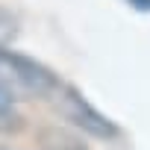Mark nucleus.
I'll return each instance as SVG.
<instances>
[{
	"instance_id": "obj_1",
	"label": "nucleus",
	"mask_w": 150,
	"mask_h": 150,
	"mask_svg": "<svg viewBox=\"0 0 150 150\" xmlns=\"http://www.w3.org/2000/svg\"><path fill=\"white\" fill-rule=\"evenodd\" d=\"M0 91L12 103H18V100L47 97V94L59 91V80L44 65L0 47Z\"/></svg>"
},
{
	"instance_id": "obj_2",
	"label": "nucleus",
	"mask_w": 150,
	"mask_h": 150,
	"mask_svg": "<svg viewBox=\"0 0 150 150\" xmlns=\"http://www.w3.org/2000/svg\"><path fill=\"white\" fill-rule=\"evenodd\" d=\"M62 115H65L74 127H80V129H86V132H91V135H97V138H112V135L118 132L109 118H103L97 109H91V106L86 103V97H80L74 88H65Z\"/></svg>"
},
{
	"instance_id": "obj_3",
	"label": "nucleus",
	"mask_w": 150,
	"mask_h": 150,
	"mask_svg": "<svg viewBox=\"0 0 150 150\" xmlns=\"http://www.w3.org/2000/svg\"><path fill=\"white\" fill-rule=\"evenodd\" d=\"M12 35H15V15L6 12V9H0V47L6 41H12Z\"/></svg>"
},
{
	"instance_id": "obj_4",
	"label": "nucleus",
	"mask_w": 150,
	"mask_h": 150,
	"mask_svg": "<svg viewBox=\"0 0 150 150\" xmlns=\"http://www.w3.org/2000/svg\"><path fill=\"white\" fill-rule=\"evenodd\" d=\"M129 3L138 6V9H147V12H150V0H129Z\"/></svg>"
}]
</instances>
